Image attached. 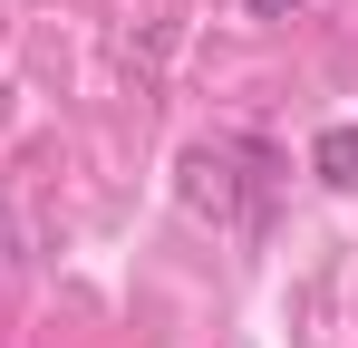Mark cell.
Returning a JSON list of instances; mask_svg holds the SVG:
<instances>
[{"label":"cell","mask_w":358,"mask_h":348,"mask_svg":"<svg viewBox=\"0 0 358 348\" xmlns=\"http://www.w3.org/2000/svg\"><path fill=\"white\" fill-rule=\"evenodd\" d=\"M310 165H320V184H358V126H329L310 145Z\"/></svg>","instance_id":"1"},{"label":"cell","mask_w":358,"mask_h":348,"mask_svg":"<svg viewBox=\"0 0 358 348\" xmlns=\"http://www.w3.org/2000/svg\"><path fill=\"white\" fill-rule=\"evenodd\" d=\"M252 10H262V20H291V10H300V0H252Z\"/></svg>","instance_id":"2"}]
</instances>
